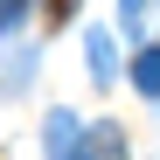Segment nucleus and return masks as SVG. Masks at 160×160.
I'll return each mask as SVG.
<instances>
[{
	"label": "nucleus",
	"mask_w": 160,
	"mask_h": 160,
	"mask_svg": "<svg viewBox=\"0 0 160 160\" xmlns=\"http://www.w3.org/2000/svg\"><path fill=\"white\" fill-rule=\"evenodd\" d=\"M49 160H84V125H77V112H49Z\"/></svg>",
	"instance_id": "nucleus-1"
},
{
	"label": "nucleus",
	"mask_w": 160,
	"mask_h": 160,
	"mask_svg": "<svg viewBox=\"0 0 160 160\" xmlns=\"http://www.w3.org/2000/svg\"><path fill=\"white\" fill-rule=\"evenodd\" d=\"M132 84L146 98H160V49H139V56H132Z\"/></svg>",
	"instance_id": "nucleus-3"
},
{
	"label": "nucleus",
	"mask_w": 160,
	"mask_h": 160,
	"mask_svg": "<svg viewBox=\"0 0 160 160\" xmlns=\"http://www.w3.org/2000/svg\"><path fill=\"white\" fill-rule=\"evenodd\" d=\"M49 14H56V21H63V14H77V0H56V7H49Z\"/></svg>",
	"instance_id": "nucleus-7"
},
{
	"label": "nucleus",
	"mask_w": 160,
	"mask_h": 160,
	"mask_svg": "<svg viewBox=\"0 0 160 160\" xmlns=\"http://www.w3.org/2000/svg\"><path fill=\"white\" fill-rule=\"evenodd\" d=\"M84 160H125L118 125H91V132H84Z\"/></svg>",
	"instance_id": "nucleus-2"
},
{
	"label": "nucleus",
	"mask_w": 160,
	"mask_h": 160,
	"mask_svg": "<svg viewBox=\"0 0 160 160\" xmlns=\"http://www.w3.org/2000/svg\"><path fill=\"white\" fill-rule=\"evenodd\" d=\"M21 14H28V0H0V35H7V28H21Z\"/></svg>",
	"instance_id": "nucleus-6"
},
{
	"label": "nucleus",
	"mask_w": 160,
	"mask_h": 160,
	"mask_svg": "<svg viewBox=\"0 0 160 160\" xmlns=\"http://www.w3.org/2000/svg\"><path fill=\"white\" fill-rule=\"evenodd\" d=\"M91 77L112 84V35H91Z\"/></svg>",
	"instance_id": "nucleus-4"
},
{
	"label": "nucleus",
	"mask_w": 160,
	"mask_h": 160,
	"mask_svg": "<svg viewBox=\"0 0 160 160\" xmlns=\"http://www.w3.org/2000/svg\"><path fill=\"white\" fill-rule=\"evenodd\" d=\"M153 7H160V0H125V7H118V28H125V35H139V21H146Z\"/></svg>",
	"instance_id": "nucleus-5"
}]
</instances>
